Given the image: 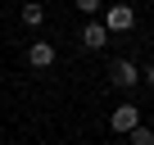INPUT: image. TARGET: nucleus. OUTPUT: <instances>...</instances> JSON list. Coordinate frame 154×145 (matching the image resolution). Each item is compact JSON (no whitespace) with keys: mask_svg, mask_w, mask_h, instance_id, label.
<instances>
[{"mask_svg":"<svg viewBox=\"0 0 154 145\" xmlns=\"http://www.w3.org/2000/svg\"><path fill=\"white\" fill-rule=\"evenodd\" d=\"M109 82H113L118 91H136V82H140V68H136L131 59H113V68H109Z\"/></svg>","mask_w":154,"mask_h":145,"instance_id":"f257e3e1","label":"nucleus"},{"mask_svg":"<svg viewBox=\"0 0 154 145\" xmlns=\"http://www.w3.org/2000/svg\"><path fill=\"white\" fill-rule=\"evenodd\" d=\"M136 122H140V109H136V104H118V109L109 113V127H113V131H122V136H127Z\"/></svg>","mask_w":154,"mask_h":145,"instance_id":"f03ea898","label":"nucleus"},{"mask_svg":"<svg viewBox=\"0 0 154 145\" xmlns=\"http://www.w3.org/2000/svg\"><path fill=\"white\" fill-rule=\"evenodd\" d=\"M131 23H136L131 5H113V9L104 14V27H109V32H131Z\"/></svg>","mask_w":154,"mask_h":145,"instance_id":"7ed1b4c3","label":"nucleus"},{"mask_svg":"<svg viewBox=\"0 0 154 145\" xmlns=\"http://www.w3.org/2000/svg\"><path fill=\"white\" fill-rule=\"evenodd\" d=\"M82 45H86V50H104V45H109V27L91 18V23L82 27Z\"/></svg>","mask_w":154,"mask_h":145,"instance_id":"20e7f679","label":"nucleus"},{"mask_svg":"<svg viewBox=\"0 0 154 145\" xmlns=\"http://www.w3.org/2000/svg\"><path fill=\"white\" fill-rule=\"evenodd\" d=\"M27 63H32V68H50V63H54V45H50V41H32Z\"/></svg>","mask_w":154,"mask_h":145,"instance_id":"39448f33","label":"nucleus"},{"mask_svg":"<svg viewBox=\"0 0 154 145\" xmlns=\"http://www.w3.org/2000/svg\"><path fill=\"white\" fill-rule=\"evenodd\" d=\"M41 18H45L41 5H23V23H27V27H41Z\"/></svg>","mask_w":154,"mask_h":145,"instance_id":"423d86ee","label":"nucleus"},{"mask_svg":"<svg viewBox=\"0 0 154 145\" xmlns=\"http://www.w3.org/2000/svg\"><path fill=\"white\" fill-rule=\"evenodd\" d=\"M127 136H131V145H154V131H149V127H140V122H136Z\"/></svg>","mask_w":154,"mask_h":145,"instance_id":"0eeeda50","label":"nucleus"},{"mask_svg":"<svg viewBox=\"0 0 154 145\" xmlns=\"http://www.w3.org/2000/svg\"><path fill=\"white\" fill-rule=\"evenodd\" d=\"M72 5H77V9H82V14H91V18L100 14V0H72Z\"/></svg>","mask_w":154,"mask_h":145,"instance_id":"6e6552de","label":"nucleus"},{"mask_svg":"<svg viewBox=\"0 0 154 145\" xmlns=\"http://www.w3.org/2000/svg\"><path fill=\"white\" fill-rule=\"evenodd\" d=\"M140 82H145V86H149V91H154V63H149V68H145V72H140Z\"/></svg>","mask_w":154,"mask_h":145,"instance_id":"1a4fd4ad","label":"nucleus"}]
</instances>
